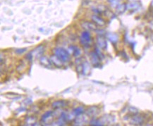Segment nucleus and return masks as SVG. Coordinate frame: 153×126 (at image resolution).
<instances>
[{
	"mask_svg": "<svg viewBox=\"0 0 153 126\" xmlns=\"http://www.w3.org/2000/svg\"><path fill=\"white\" fill-rule=\"evenodd\" d=\"M54 54L62 63H67L71 59L69 52L62 47H57L54 49Z\"/></svg>",
	"mask_w": 153,
	"mask_h": 126,
	"instance_id": "obj_1",
	"label": "nucleus"
},
{
	"mask_svg": "<svg viewBox=\"0 0 153 126\" xmlns=\"http://www.w3.org/2000/svg\"><path fill=\"white\" fill-rule=\"evenodd\" d=\"M91 42L92 37L91 33L88 30L83 31L81 33V36H80V43H81V44L85 47H89L90 45L91 44Z\"/></svg>",
	"mask_w": 153,
	"mask_h": 126,
	"instance_id": "obj_2",
	"label": "nucleus"
},
{
	"mask_svg": "<svg viewBox=\"0 0 153 126\" xmlns=\"http://www.w3.org/2000/svg\"><path fill=\"white\" fill-rule=\"evenodd\" d=\"M53 120H54V112L52 111H46L42 114L41 117V122L43 123L50 124L53 121Z\"/></svg>",
	"mask_w": 153,
	"mask_h": 126,
	"instance_id": "obj_3",
	"label": "nucleus"
},
{
	"mask_svg": "<svg viewBox=\"0 0 153 126\" xmlns=\"http://www.w3.org/2000/svg\"><path fill=\"white\" fill-rule=\"evenodd\" d=\"M145 123V117L142 115H139V114H136V115L132 116L130 119V123L132 125H143Z\"/></svg>",
	"mask_w": 153,
	"mask_h": 126,
	"instance_id": "obj_4",
	"label": "nucleus"
},
{
	"mask_svg": "<svg viewBox=\"0 0 153 126\" xmlns=\"http://www.w3.org/2000/svg\"><path fill=\"white\" fill-rule=\"evenodd\" d=\"M90 57H91V63L93 64V66L98 67L100 66L102 58L98 55V54L95 51L90 53Z\"/></svg>",
	"mask_w": 153,
	"mask_h": 126,
	"instance_id": "obj_5",
	"label": "nucleus"
},
{
	"mask_svg": "<svg viewBox=\"0 0 153 126\" xmlns=\"http://www.w3.org/2000/svg\"><path fill=\"white\" fill-rule=\"evenodd\" d=\"M100 108L98 107V106H91L90 108H88L87 111H85V113L88 117L95 118L100 113Z\"/></svg>",
	"mask_w": 153,
	"mask_h": 126,
	"instance_id": "obj_6",
	"label": "nucleus"
},
{
	"mask_svg": "<svg viewBox=\"0 0 153 126\" xmlns=\"http://www.w3.org/2000/svg\"><path fill=\"white\" fill-rule=\"evenodd\" d=\"M97 44L99 47L100 49L102 50H106L107 49V40L103 35H99L97 37Z\"/></svg>",
	"mask_w": 153,
	"mask_h": 126,
	"instance_id": "obj_7",
	"label": "nucleus"
},
{
	"mask_svg": "<svg viewBox=\"0 0 153 126\" xmlns=\"http://www.w3.org/2000/svg\"><path fill=\"white\" fill-rule=\"evenodd\" d=\"M141 7V2L138 0H136V1H131L129 4H127V10L131 11H136L138 10Z\"/></svg>",
	"mask_w": 153,
	"mask_h": 126,
	"instance_id": "obj_8",
	"label": "nucleus"
},
{
	"mask_svg": "<svg viewBox=\"0 0 153 126\" xmlns=\"http://www.w3.org/2000/svg\"><path fill=\"white\" fill-rule=\"evenodd\" d=\"M92 20H93V22L95 23L97 26L103 27L106 25L105 21L104 20L101 16H98L97 14L93 15V16H92Z\"/></svg>",
	"mask_w": 153,
	"mask_h": 126,
	"instance_id": "obj_9",
	"label": "nucleus"
},
{
	"mask_svg": "<svg viewBox=\"0 0 153 126\" xmlns=\"http://www.w3.org/2000/svg\"><path fill=\"white\" fill-rule=\"evenodd\" d=\"M67 106V102L64 100H57V101L54 102L52 104V108L54 109H59L62 108L66 107Z\"/></svg>",
	"mask_w": 153,
	"mask_h": 126,
	"instance_id": "obj_10",
	"label": "nucleus"
},
{
	"mask_svg": "<svg viewBox=\"0 0 153 126\" xmlns=\"http://www.w3.org/2000/svg\"><path fill=\"white\" fill-rule=\"evenodd\" d=\"M83 27L84 28H85L87 30H93L95 31L97 29V25L95 24V23L93 22H88V21H85V22H84L83 24Z\"/></svg>",
	"mask_w": 153,
	"mask_h": 126,
	"instance_id": "obj_11",
	"label": "nucleus"
},
{
	"mask_svg": "<svg viewBox=\"0 0 153 126\" xmlns=\"http://www.w3.org/2000/svg\"><path fill=\"white\" fill-rule=\"evenodd\" d=\"M68 50L70 51L71 54L73 55L74 57H78L79 56L80 54H81V52H80V50L77 46L76 45L71 44L68 47Z\"/></svg>",
	"mask_w": 153,
	"mask_h": 126,
	"instance_id": "obj_12",
	"label": "nucleus"
},
{
	"mask_svg": "<svg viewBox=\"0 0 153 126\" xmlns=\"http://www.w3.org/2000/svg\"><path fill=\"white\" fill-rule=\"evenodd\" d=\"M127 11V4L126 3L123 4H119L116 7V11L117 13L119 15L123 14L126 11Z\"/></svg>",
	"mask_w": 153,
	"mask_h": 126,
	"instance_id": "obj_13",
	"label": "nucleus"
},
{
	"mask_svg": "<svg viewBox=\"0 0 153 126\" xmlns=\"http://www.w3.org/2000/svg\"><path fill=\"white\" fill-rule=\"evenodd\" d=\"M45 52V48L42 45H40L38 47L35 49L33 52H31L32 54H34V56H35L36 57H40L41 55L43 54V52Z\"/></svg>",
	"mask_w": 153,
	"mask_h": 126,
	"instance_id": "obj_14",
	"label": "nucleus"
},
{
	"mask_svg": "<svg viewBox=\"0 0 153 126\" xmlns=\"http://www.w3.org/2000/svg\"><path fill=\"white\" fill-rule=\"evenodd\" d=\"M107 37L108 40L113 44H116L119 41V36L116 33H108L107 35Z\"/></svg>",
	"mask_w": 153,
	"mask_h": 126,
	"instance_id": "obj_15",
	"label": "nucleus"
},
{
	"mask_svg": "<svg viewBox=\"0 0 153 126\" xmlns=\"http://www.w3.org/2000/svg\"><path fill=\"white\" fill-rule=\"evenodd\" d=\"M40 64L42 65L43 66L47 67V68H50L51 66V59H49L47 56H41L40 59Z\"/></svg>",
	"mask_w": 153,
	"mask_h": 126,
	"instance_id": "obj_16",
	"label": "nucleus"
},
{
	"mask_svg": "<svg viewBox=\"0 0 153 126\" xmlns=\"http://www.w3.org/2000/svg\"><path fill=\"white\" fill-rule=\"evenodd\" d=\"M84 112H85V110H84L83 107H82V106H78V107L76 108V109H74L73 110V112H72V113H73L74 116H80L83 113H84Z\"/></svg>",
	"mask_w": 153,
	"mask_h": 126,
	"instance_id": "obj_17",
	"label": "nucleus"
},
{
	"mask_svg": "<svg viewBox=\"0 0 153 126\" xmlns=\"http://www.w3.org/2000/svg\"><path fill=\"white\" fill-rule=\"evenodd\" d=\"M50 59H51V62H52V63H53V64L55 65V66L58 67V68H60V67L62 66L63 63L61 62L59 59L55 56V55H54V56H52V57H51Z\"/></svg>",
	"mask_w": 153,
	"mask_h": 126,
	"instance_id": "obj_18",
	"label": "nucleus"
},
{
	"mask_svg": "<svg viewBox=\"0 0 153 126\" xmlns=\"http://www.w3.org/2000/svg\"><path fill=\"white\" fill-rule=\"evenodd\" d=\"M90 125H95V126H102L104 125L105 124L103 122L101 121L100 119H95V118H93L91 121H90Z\"/></svg>",
	"mask_w": 153,
	"mask_h": 126,
	"instance_id": "obj_19",
	"label": "nucleus"
},
{
	"mask_svg": "<svg viewBox=\"0 0 153 126\" xmlns=\"http://www.w3.org/2000/svg\"><path fill=\"white\" fill-rule=\"evenodd\" d=\"M7 94H9L10 96L7 95L5 96H7V98H9V99H19L21 97V96L19 95V94H16V93H13V92H9V93H7Z\"/></svg>",
	"mask_w": 153,
	"mask_h": 126,
	"instance_id": "obj_20",
	"label": "nucleus"
},
{
	"mask_svg": "<svg viewBox=\"0 0 153 126\" xmlns=\"http://www.w3.org/2000/svg\"><path fill=\"white\" fill-rule=\"evenodd\" d=\"M129 113L131 114V116L136 115V114L138 113V110L136 108L133 107V106H131V107L129 108Z\"/></svg>",
	"mask_w": 153,
	"mask_h": 126,
	"instance_id": "obj_21",
	"label": "nucleus"
},
{
	"mask_svg": "<svg viewBox=\"0 0 153 126\" xmlns=\"http://www.w3.org/2000/svg\"><path fill=\"white\" fill-rule=\"evenodd\" d=\"M107 1H109L111 4V6L115 8L120 4V0H107Z\"/></svg>",
	"mask_w": 153,
	"mask_h": 126,
	"instance_id": "obj_22",
	"label": "nucleus"
},
{
	"mask_svg": "<svg viewBox=\"0 0 153 126\" xmlns=\"http://www.w3.org/2000/svg\"><path fill=\"white\" fill-rule=\"evenodd\" d=\"M27 49L26 48H23V49H18V50H15V53H16L18 54H21L25 52H26Z\"/></svg>",
	"mask_w": 153,
	"mask_h": 126,
	"instance_id": "obj_23",
	"label": "nucleus"
},
{
	"mask_svg": "<svg viewBox=\"0 0 153 126\" xmlns=\"http://www.w3.org/2000/svg\"><path fill=\"white\" fill-rule=\"evenodd\" d=\"M152 4L153 5V0H152Z\"/></svg>",
	"mask_w": 153,
	"mask_h": 126,
	"instance_id": "obj_24",
	"label": "nucleus"
}]
</instances>
